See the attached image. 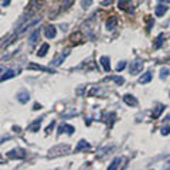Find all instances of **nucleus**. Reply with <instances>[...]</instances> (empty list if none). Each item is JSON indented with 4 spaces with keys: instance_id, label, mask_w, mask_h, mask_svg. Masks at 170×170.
I'll list each match as a JSON object with an SVG mask.
<instances>
[{
    "instance_id": "1",
    "label": "nucleus",
    "mask_w": 170,
    "mask_h": 170,
    "mask_svg": "<svg viewBox=\"0 0 170 170\" xmlns=\"http://www.w3.org/2000/svg\"><path fill=\"white\" fill-rule=\"evenodd\" d=\"M68 152H70V146L68 145H57L56 148L50 149V156L56 158V156H60V155H67Z\"/></svg>"
},
{
    "instance_id": "2",
    "label": "nucleus",
    "mask_w": 170,
    "mask_h": 170,
    "mask_svg": "<svg viewBox=\"0 0 170 170\" xmlns=\"http://www.w3.org/2000/svg\"><path fill=\"white\" fill-rule=\"evenodd\" d=\"M142 70H143V61H142V60H135L133 62H130V65H129V72H130V75L139 74Z\"/></svg>"
},
{
    "instance_id": "3",
    "label": "nucleus",
    "mask_w": 170,
    "mask_h": 170,
    "mask_svg": "<svg viewBox=\"0 0 170 170\" xmlns=\"http://www.w3.org/2000/svg\"><path fill=\"white\" fill-rule=\"evenodd\" d=\"M7 158L9 159H24L26 158V152H24V149H20V148H17V149H12V150H9L7 152Z\"/></svg>"
},
{
    "instance_id": "4",
    "label": "nucleus",
    "mask_w": 170,
    "mask_h": 170,
    "mask_svg": "<svg viewBox=\"0 0 170 170\" xmlns=\"http://www.w3.org/2000/svg\"><path fill=\"white\" fill-rule=\"evenodd\" d=\"M68 56H70V50H65L64 53H60L58 56H57L56 58L51 61V65H54V67H58V65H61L62 62L65 61V58H67Z\"/></svg>"
},
{
    "instance_id": "5",
    "label": "nucleus",
    "mask_w": 170,
    "mask_h": 170,
    "mask_svg": "<svg viewBox=\"0 0 170 170\" xmlns=\"http://www.w3.org/2000/svg\"><path fill=\"white\" fill-rule=\"evenodd\" d=\"M74 132H75V128L74 126H71V125H68V124H62V125H60V128H58V135H61V133H67V135H74Z\"/></svg>"
},
{
    "instance_id": "6",
    "label": "nucleus",
    "mask_w": 170,
    "mask_h": 170,
    "mask_svg": "<svg viewBox=\"0 0 170 170\" xmlns=\"http://www.w3.org/2000/svg\"><path fill=\"white\" fill-rule=\"evenodd\" d=\"M28 70H38V71H44V72H50V74H54V70H51V68H47V67H43V65H38L36 64V62H31V64H28Z\"/></svg>"
},
{
    "instance_id": "7",
    "label": "nucleus",
    "mask_w": 170,
    "mask_h": 170,
    "mask_svg": "<svg viewBox=\"0 0 170 170\" xmlns=\"http://www.w3.org/2000/svg\"><path fill=\"white\" fill-rule=\"evenodd\" d=\"M41 124H43V118H37L33 124H30L27 126V130H30V132H37V130H40Z\"/></svg>"
},
{
    "instance_id": "8",
    "label": "nucleus",
    "mask_w": 170,
    "mask_h": 170,
    "mask_svg": "<svg viewBox=\"0 0 170 170\" xmlns=\"http://www.w3.org/2000/svg\"><path fill=\"white\" fill-rule=\"evenodd\" d=\"M44 36H46L47 38H54L57 36V28L54 27V26H47V27L44 28Z\"/></svg>"
},
{
    "instance_id": "9",
    "label": "nucleus",
    "mask_w": 170,
    "mask_h": 170,
    "mask_svg": "<svg viewBox=\"0 0 170 170\" xmlns=\"http://www.w3.org/2000/svg\"><path fill=\"white\" fill-rule=\"evenodd\" d=\"M38 36H40V30H38V28H36V30H34L33 33L30 34V37H28V44H30L31 47H34L36 44H37Z\"/></svg>"
},
{
    "instance_id": "10",
    "label": "nucleus",
    "mask_w": 170,
    "mask_h": 170,
    "mask_svg": "<svg viewBox=\"0 0 170 170\" xmlns=\"http://www.w3.org/2000/svg\"><path fill=\"white\" fill-rule=\"evenodd\" d=\"M28 99H30V94H28V91H20V92H17V101L22 102V104H26V102H28Z\"/></svg>"
},
{
    "instance_id": "11",
    "label": "nucleus",
    "mask_w": 170,
    "mask_h": 170,
    "mask_svg": "<svg viewBox=\"0 0 170 170\" xmlns=\"http://www.w3.org/2000/svg\"><path fill=\"white\" fill-rule=\"evenodd\" d=\"M99 62H101V65H102V68L105 70V71H111V62H109V57H106V56H102L101 58H99Z\"/></svg>"
},
{
    "instance_id": "12",
    "label": "nucleus",
    "mask_w": 170,
    "mask_h": 170,
    "mask_svg": "<svg viewBox=\"0 0 170 170\" xmlns=\"http://www.w3.org/2000/svg\"><path fill=\"white\" fill-rule=\"evenodd\" d=\"M17 75V71L16 70H7L6 72H4L2 77H0V82H3V81H7V80H10V78H13V77H16Z\"/></svg>"
},
{
    "instance_id": "13",
    "label": "nucleus",
    "mask_w": 170,
    "mask_h": 170,
    "mask_svg": "<svg viewBox=\"0 0 170 170\" xmlns=\"http://www.w3.org/2000/svg\"><path fill=\"white\" fill-rule=\"evenodd\" d=\"M124 101H125V104L129 105V106H136L138 105V99H136L133 95H129V94L124 96Z\"/></svg>"
},
{
    "instance_id": "14",
    "label": "nucleus",
    "mask_w": 170,
    "mask_h": 170,
    "mask_svg": "<svg viewBox=\"0 0 170 170\" xmlns=\"http://www.w3.org/2000/svg\"><path fill=\"white\" fill-rule=\"evenodd\" d=\"M169 10V7L164 6V4H159V6H156L155 9V14L158 16V17H162V16H164V13Z\"/></svg>"
},
{
    "instance_id": "15",
    "label": "nucleus",
    "mask_w": 170,
    "mask_h": 170,
    "mask_svg": "<svg viewBox=\"0 0 170 170\" xmlns=\"http://www.w3.org/2000/svg\"><path fill=\"white\" fill-rule=\"evenodd\" d=\"M91 148V145L87 142L85 139H81L80 142H78V145H77V148H75V152H81V150H84V149H90Z\"/></svg>"
},
{
    "instance_id": "16",
    "label": "nucleus",
    "mask_w": 170,
    "mask_h": 170,
    "mask_svg": "<svg viewBox=\"0 0 170 170\" xmlns=\"http://www.w3.org/2000/svg\"><path fill=\"white\" fill-rule=\"evenodd\" d=\"M116 24H118V19L115 16H112V17H109V19L106 20V28H108V30H114V28L116 27Z\"/></svg>"
},
{
    "instance_id": "17",
    "label": "nucleus",
    "mask_w": 170,
    "mask_h": 170,
    "mask_svg": "<svg viewBox=\"0 0 170 170\" xmlns=\"http://www.w3.org/2000/svg\"><path fill=\"white\" fill-rule=\"evenodd\" d=\"M38 22H40V17H36V19H34V20H31V22L28 23V24H26L23 28H20V30L17 31V33H19V34H20V33H24V31H27L30 27H33V26H36Z\"/></svg>"
},
{
    "instance_id": "18",
    "label": "nucleus",
    "mask_w": 170,
    "mask_h": 170,
    "mask_svg": "<svg viewBox=\"0 0 170 170\" xmlns=\"http://www.w3.org/2000/svg\"><path fill=\"white\" fill-rule=\"evenodd\" d=\"M163 38H164V34L160 33V34L158 36V38L155 40V43H153V48H155V50H159V48H160L162 44H163V41H164Z\"/></svg>"
},
{
    "instance_id": "19",
    "label": "nucleus",
    "mask_w": 170,
    "mask_h": 170,
    "mask_svg": "<svg viewBox=\"0 0 170 170\" xmlns=\"http://www.w3.org/2000/svg\"><path fill=\"white\" fill-rule=\"evenodd\" d=\"M48 50H50V46L47 43H44L43 46H41V48L37 51V57H46L47 53H48Z\"/></svg>"
},
{
    "instance_id": "20",
    "label": "nucleus",
    "mask_w": 170,
    "mask_h": 170,
    "mask_svg": "<svg viewBox=\"0 0 170 170\" xmlns=\"http://www.w3.org/2000/svg\"><path fill=\"white\" fill-rule=\"evenodd\" d=\"M164 108L166 106L164 105H158L156 106V109H155V112H152V119H158L159 116H160V114L164 111Z\"/></svg>"
},
{
    "instance_id": "21",
    "label": "nucleus",
    "mask_w": 170,
    "mask_h": 170,
    "mask_svg": "<svg viewBox=\"0 0 170 170\" xmlns=\"http://www.w3.org/2000/svg\"><path fill=\"white\" fill-rule=\"evenodd\" d=\"M150 81H152V72L150 71L142 74V77L139 78V82L140 84H148V82H150Z\"/></svg>"
},
{
    "instance_id": "22",
    "label": "nucleus",
    "mask_w": 170,
    "mask_h": 170,
    "mask_svg": "<svg viewBox=\"0 0 170 170\" xmlns=\"http://www.w3.org/2000/svg\"><path fill=\"white\" fill-rule=\"evenodd\" d=\"M30 16H31V14H24V16H23V17H22V19L19 20V22L16 23V33H17V31H19V28L22 27L23 24H24V22H26V20H27V19H30Z\"/></svg>"
},
{
    "instance_id": "23",
    "label": "nucleus",
    "mask_w": 170,
    "mask_h": 170,
    "mask_svg": "<svg viewBox=\"0 0 170 170\" xmlns=\"http://www.w3.org/2000/svg\"><path fill=\"white\" fill-rule=\"evenodd\" d=\"M119 164H121V158H115L114 160H112V163L108 166V170H115L119 167Z\"/></svg>"
},
{
    "instance_id": "24",
    "label": "nucleus",
    "mask_w": 170,
    "mask_h": 170,
    "mask_svg": "<svg viewBox=\"0 0 170 170\" xmlns=\"http://www.w3.org/2000/svg\"><path fill=\"white\" fill-rule=\"evenodd\" d=\"M130 4H132L130 0H119V2H118V7L122 10H126L128 6H130Z\"/></svg>"
},
{
    "instance_id": "25",
    "label": "nucleus",
    "mask_w": 170,
    "mask_h": 170,
    "mask_svg": "<svg viewBox=\"0 0 170 170\" xmlns=\"http://www.w3.org/2000/svg\"><path fill=\"white\" fill-rule=\"evenodd\" d=\"M78 115V111H74V109H71V111L65 112V114H62V118L64 119H67V118H71V116H77Z\"/></svg>"
},
{
    "instance_id": "26",
    "label": "nucleus",
    "mask_w": 170,
    "mask_h": 170,
    "mask_svg": "<svg viewBox=\"0 0 170 170\" xmlns=\"http://www.w3.org/2000/svg\"><path fill=\"white\" fill-rule=\"evenodd\" d=\"M81 6L82 9H88L90 6H92V0H81Z\"/></svg>"
},
{
    "instance_id": "27",
    "label": "nucleus",
    "mask_w": 170,
    "mask_h": 170,
    "mask_svg": "<svg viewBox=\"0 0 170 170\" xmlns=\"http://www.w3.org/2000/svg\"><path fill=\"white\" fill-rule=\"evenodd\" d=\"M109 80H114L115 82L118 84V85H122V84L125 82V80L122 77H109Z\"/></svg>"
},
{
    "instance_id": "28",
    "label": "nucleus",
    "mask_w": 170,
    "mask_h": 170,
    "mask_svg": "<svg viewBox=\"0 0 170 170\" xmlns=\"http://www.w3.org/2000/svg\"><path fill=\"white\" fill-rule=\"evenodd\" d=\"M167 75H169V70H167V68H162L160 78H162V80H164V78H167Z\"/></svg>"
},
{
    "instance_id": "29",
    "label": "nucleus",
    "mask_w": 170,
    "mask_h": 170,
    "mask_svg": "<svg viewBox=\"0 0 170 170\" xmlns=\"http://www.w3.org/2000/svg\"><path fill=\"white\" fill-rule=\"evenodd\" d=\"M125 67H126V62H125V61L118 62V65H116V71H118V72H119V71H122V70H124Z\"/></svg>"
},
{
    "instance_id": "30",
    "label": "nucleus",
    "mask_w": 170,
    "mask_h": 170,
    "mask_svg": "<svg viewBox=\"0 0 170 170\" xmlns=\"http://www.w3.org/2000/svg\"><path fill=\"white\" fill-rule=\"evenodd\" d=\"M162 135H170V126L162 128Z\"/></svg>"
},
{
    "instance_id": "31",
    "label": "nucleus",
    "mask_w": 170,
    "mask_h": 170,
    "mask_svg": "<svg viewBox=\"0 0 170 170\" xmlns=\"http://www.w3.org/2000/svg\"><path fill=\"white\" fill-rule=\"evenodd\" d=\"M54 125H56V122H54V121H51V124H50L46 128V132H47V133H50V132H51V129H53V128H54Z\"/></svg>"
},
{
    "instance_id": "32",
    "label": "nucleus",
    "mask_w": 170,
    "mask_h": 170,
    "mask_svg": "<svg viewBox=\"0 0 170 170\" xmlns=\"http://www.w3.org/2000/svg\"><path fill=\"white\" fill-rule=\"evenodd\" d=\"M112 2H114V0H104V2H102V6H109V4H112Z\"/></svg>"
},
{
    "instance_id": "33",
    "label": "nucleus",
    "mask_w": 170,
    "mask_h": 170,
    "mask_svg": "<svg viewBox=\"0 0 170 170\" xmlns=\"http://www.w3.org/2000/svg\"><path fill=\"white\" fill-rule=\"evenodd\" d=\"M7 139H10V136H2V138H0V145H2L4 140H7Z\"/></svg>"
},
{
    "instance_id": "34",
    "label": "nucleus",
    "mask_w": 170,
    "mask_h": 170,
    "mask_svg": "<svg viewBox=\"0 0 170 170\" xmlns=\"http://www.w3.org/2000/svg\"><path fill=\"white\" fill-rule=\"evenodd\" d=\"M34 111H38V109H41V105H38V104H34Z\"/></svg>"
},
{
    "instance_id": "35",
    "label": "nucleus",
    "mask_w": 170,
    "mask_h": 170,
    "mask_svg": "<svg viewBox=\"0 0 170 170\" xmlns=\"http://www.w3.org/2000/svg\"><path fill=\"white\" fill-rule=\"evenodd\" d=\"M9 3H10V0H3V6H4V7L9 6Z\"/></svg>"
},
{
    "instance_id": "36",
    "label": "nucleus",
    "mask_w": 170,
    "mask_h": 170,
    "mask_svg": "<svg viewBox=\"0 0 170 170\" xmlns=\"http://www.w3.org/2000/svg\"><path fill=\"white\" fill-rule=\"evenodd\" d=\"M13 130H16V132H20V128L19 126H13Z\"/></svg>"
},
{
    "instance_id": "37",
    "label": "nucleus",
    "mask_w": 170,
    "mask_h": 170,
    "mask_svg": "<svg viewBox=\"0 0 170 170\" xmlns=\"http://www.w3.org/2000/svg\"><path fill=\"white\" fill-rule=\"evenodd\" d=\"M160 2H164V3H170V0H160Z\"/></svg>"
},
{
    "instance_id": "38",
    "label": "nucleus",
    "mask_w": 170,
    "mask_h": 170,
    "mask_svg": "<svg viewBox=\"0 0 170 170\" xmlns=\"http://www.w3.org/2000/svg\"><path fill=\"white\" fill-rule=\"evenodd\" d=\"M4 162H6V160H3V159H2V156H0V163H4Z\"/></svg>"
},
{
    "instance_id": "39",
    "label": "nucleus",
    "mask_w": 170,
    "mask_h": 170,
    "mask_svg": "<svg viewBox=\"0 0 170 170\" xmlns=\"http://www.w3.org/2000/svg\"><path fill=\"white\" fill-rule=\"evenodd\" d=\"M2 71H3V67H0V72H2Z\"/></svg>"
}]
</instances>
